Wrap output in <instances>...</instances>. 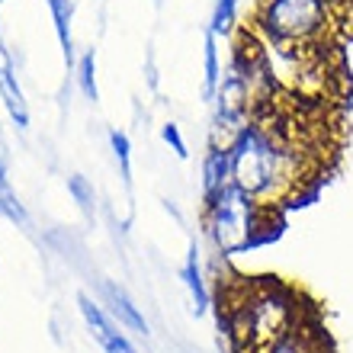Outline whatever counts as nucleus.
I'll use <instances>...</instances> for the list:
<instances>
[{"label": "nucleus", "instance_id": "3", "mask_svg": "<svg viewBox=\"0 0 353 353\" xmlns=\"http://www.w3.org/2000/svg\"><path fill=\"white\" fill-rule=\"evenodd\" d=\"M203 222L205 234L215 244L219 254H238L248 251L254 244L270 238V225H273V209L261 205L254 196L241 193L238 186H228L222 193L203 203Z\"/></svg>", "mask_w": 353, "mask_h": 353}, {"label": "nucleus", "instance_id": "13", "mask_svg": "<svg viewBox=\"0 0 353 353\" xmlns=\"http://www.w3.org/2000/svg\"><path fill=\"white\" fill-rule=\"evenodd\" d=\"M0 215H3L7 222L19 225V228H29V212H26V205L19 203V196L10 190V180H7V158H3V151H0Z\"/></svg>", "mask_w": 353, "mask_h": 353}, {"label": "nucleus", "instance_id": "18", "mask_svg": "<svg viewBox=\"0 0 353 353\" xmlns=\"http://www.w3.org/2000/svg\"><path fill=\"white\" fill-rule=\"evenodd\" d=\"M161 139L168 141L170 151H174L176 158H186V154H190V151H186V141H183V135H180V125H176V122H168V125L161 129Z\"/></svg>", "mask_w": 353, "mask_h": 353}, {"label": "nucleus", "instance_id": "2", "mask_svg": "<svg viewBox=\"0 0 353 353\" xmlns=\"http://www.w3.org/2000/svg\"><path fill=\"white\" fill-rule=\"evenodd\" d=\"M299 318V296L276 279H225L219 286V325L234 353H263Z\"/></svg>", "mask_w": 353, "mask_h": 353}, {"label": "nucleus", "instance_id": "5", "mask_svg": "<svg viewBox=\"0 0 353 353\" xmlns=\"http://www.w3.org/2000/svg\"><path fill=\"white\" fill-rule=\"evenodd\" d=\"M228 186H232V151H228V145L209 141V151L203 154V180H199L203 203L215 199Z\"/></svg>", "mask_w": 353, "mask_h": 353}, {"label": "nucleus", "instance_id": "7", "mask_svg": "<svg viewBox=\"0 0 353 353\" xmlns=\"http://www.w3.org/2000/svg\"><path fill=\"white\" fill-rule=\"evenodd\" d=\"M77 302H81V315H84L87 327H90L93 337L100 341L103 350H106V353H139L135 347L129 344V337H125L119 327L112 325L110 318H106V312H103V308L97 305L90 296H81Z\"/></svg>", "mask_w": 353, "mask_h": 353}, {"label": "nucleus", "instance_id": "12", "mask_svg": "<svg viewBox=\"0 0 353 353\" xmlns=\"http://www.w3.org/2000/svg\"><path fill=\"white\" fill-rule=\"evenodd\" d=\"M222 84V61H219V36L205 32L203 46V97L209 103L215 100V90Z\"/></svg>", "mask_w": 353, "mask_h": 353}, {"label": "nucleus", "instance_id": "10", "mask_svg": "<svg viewBox=\"0 0 353 353\" xmlns=\"http://www.w3.org/2000/svg\"><path fill=\"white\" fill-rule=\"evenodd\" d=\"M180 279H183L186 292L193 299V308L196 315H203L205 308H209V286H205V276H203V261H199V251H196V244L186 251V261L180 267Z\"/></svg>", "mask_w": 353, "mask_h": 353}, {"label": "nucleus", "instance_id": "11", "mask_svg": "<svg viewBox=\"0 0 353 353\" xmlns=\"http://www.w3.org/2000/svg\"><path fill=\"white\" fill-rule=\"evenodd\" d=\"M103 296H106L112 318H116L119 325L132 327V331H139V334H148V321L141 318L139 305H135V302L129 299V292H125V289H119V286H112V283H106V286H103Z\"/></svg>", "mask_w": 353, "mask_h": 353}, {"label": "nucleus", "instance_id": "4", "mask_svg": "<svg viewBox=\"0 0 353 353\" xmlns=\"http://www.w3.org/2000/svg\"><path fill=\"white\" fill-rule=\"evenodd\" d=\"M331 26V0H257L254 32L270 48H318Z\"/></svg>", "mask_w": 353, "mask_h": 353}, {"label": "nucleus", "instance_id": "19", "mask_svg": "<svg viewBox=\"0 0 353 353\" xmlns=\"http://www.w3.org/2000/svg\"><path fill=\"white\" fill-rule=\"evenodd\" d=\"M331 7H334L344 19H350L353 23V0H331Z\"/></svg>", "mask_w": 353, "mask_h": 353}, {"label": "nucleus", "instance_id": "16", "mask_svg": "<svg viewBox=\"0 0 353 353\" xmlns=\"http://www.w3.org/2000/svg\"><path fill=\"white\" fill-rule=\"evenodd\" d=\"M68 193L74 196L77 209H81L87 219H93V215H97V193H93V183L87 180V176H81V174L68 176Z\"/></svg>", "mask_w": 353, "mask_h": 353}, {"label": "nucleus", "instance_id": "6", "mask_svg": "<svg viewBox=\"0 0 353 353\" xmlns=\"http://www.w3.org/2000/svg\"><path fill=\"white\" fill-rule=\"evenodd\" d=\"M0 100L7 106L10 119L17 122V129H26L29 106H26V97H23V87H19L17 68H13V55H10V48L3 46V36H0Z\"/></svg>", "mask_w": 353, "mask_h": 353}, {"label": "nucleus", "instance_id": "8", "mask_svg": "<svg viewBox=\"0 0 353 353\" xmlns=\"http://www.w3.org/2000/svg\"><path fill=\"white\" fill-rule=\"evenodd\" d=\"M263 353H327L325 334L315 325H308L305 318H299L283 337H276Z\"/></svg>", "mask_w": 353, "mask_h": 353}, {"label": "nucleus", "instance_id": "20", "mask_svg": "<svg viewBox=\"0 0 353 353\" xmlns=\"http://www.w3.org/2000/svg\"><path fill=\"white\" fill-rule=\"evenodd\" d=\"M0 3H3V0H0Z\"/></svg>", "mask_w": 353, "mask_h": 353}, {"label": "nucleus", "instance_id": "1", "mask_svg": "<svg viewBox=\"0 0 353 353\" xmlns=\"http://www.w3.org/2000/svg\"><path fill=\"white\" fill-rule=\"evenodd\" d=\"M232 183L276 212L279 205L302 196V186L315 176V151L299 135V122L286 112L261 106L254 119L232 141Z\"/></svg>", "mask_w": 353, "mask_h": 353}, {"label": "nucleus", "instance_id": "9", "mask_svg": "<svg viewBox=\"0 0 353 353\" xmlns=\"http://www.w3.org/2000/svg\"><path fill=\"white\" fill-rule=\"evenodd\" d=\"M48 13H52V23H55V36L58 46H61V55H65L68 71L77 68V52H74V32H71V23H74V7L71 0H46Z\"/></svg>", "mask_w": 353, "mask_h": 353}, {"label": "nucleus", "instance_id": "14", "mask_svg": "<svg viewBox=\"0 0 353 353\" xmlns=\"http://www.w3.org/2000/svg\"><path fill=\"white\" fill-rule=\"evenodd\" d=\"M238 10H241V0H215L212 17H209V32L219 39L234 36V29H238Z\"/></svg>", "mask_w": 353, "mask_h": 353}, {"label": "nucleus", "instance_id": "15", "mask_svg": "<svg viewBox=\"0 0 353 353\" xmlns=\"http://www.w3.org/2000/svg\"><path fill=\"white\" fill-rule=\"evenodd\" d=\"M77 87H81V93H84L90 103L100 100V90H97V52L93 48H87L84 55L77 58Z\"/></svg>", "mask_w": 353, "mask_h": 353}, {"label": "nucleus", "instance_id": "17", "mask_svg": "<svg viewBox=\"0 0 353 353\" xmlns=\"http://www.w3.org/2000/svg\"><path fill=\"white\" fill-rule=\"evenodd\" d=\"M110 148H112V158H116V164H119V176L122 183L132 186V141L125 132H110Z\"/></svg>", "mask_w": 353, "mask_h": 353}]
</instances>
